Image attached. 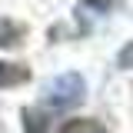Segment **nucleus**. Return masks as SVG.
<instances>
[{"label": "nucleus", "instance_id": "f257e3e1", "mask_svg": "<svg viewBox=\"0 0 133 133\" xmlns=\"http://www.w3.org/2000/svg\"><path fill=\"white\" fill-rule=\"evenodd\" d=\"M83 97H87V83L80 73H60L43 87V107H53V110H70L83 103Z\"/></svg>", "mask_w": 133, "mask_h": 133}, {"label": "nucleus", "instance_id": "f03ea898", "mask_svg": "<svg viewBox=\"0 0 133 133\" xmlns=\"http://www.w3.org/2000/svg\"><path fill=\"white\" fill-rule=\"evenodd\" d=\"M30 80V66L23 63H3L0 60V87H20Z\"/></svg>", "mask_w": 133, "mask_h": 133}, {"label": "nucleus", "instance_id": "7ed1b4c3", "mask_svg": "<svg viewBox=\"0 0 133 133\" xmlns=\"http://www.w3.org/2000/svg\"><path fill=\"white\" fill-rule=\"evenodd\" d=\"M23 130L27 133H50L47 113L43 110H23Z\"/></svg>", "mask_w": 133, "mask_h": 133}, {"label": "nucleus", "instance_id": "20e7f679", "mask_svg": "<svg viewBox=\"0 0 133 133\" xmlns=\"http://www.w3.org/2000/svg\"><path fill=\"white\" fill-rule=\"evenodd\" d=\"M60 133H107V127L97 120H66L60 127Z\"/></svg>", "mask_w": 133, "mask_h": 133}, {"label": "nucleus", "instance_id": "39448f33", "mask_svg": "<svg viewBox=\"0 0 133 133\" xmlns=\"http://www.w3.org/2000/svg\"><path fill=\"white\" fill-rule=\"evenodd\" d=\"M116 66H120V70H133V40L116 53Z\"/></svg>", "mask_w": 133, "mask_h": 133}]
</instances>
